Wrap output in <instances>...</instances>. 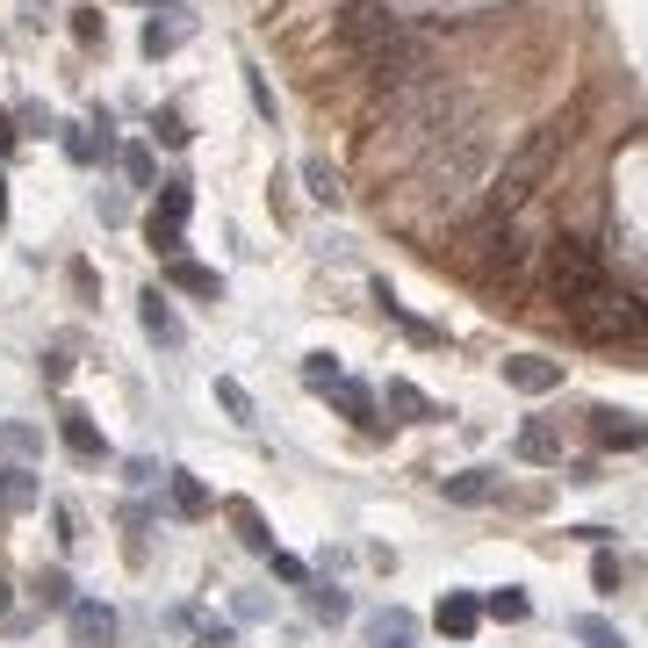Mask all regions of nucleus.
I'll use <instances>...</instances> for the list:
<instances>
[{
	"mask_svg": "<svg viewBox=\"0 0 648 648\" xmlns=\"http://www.w3.org/2000/svg\"><path fill=\"white\" fill-rule=\"evenodd\" d=\"M547 281H555L563 310H583L598 296H613V274H605V259H598V245L583 231H563V239L547 245Z\"/></svg>",
	"mask_w": 648,
	"mask_h": 648,
	"instance_id": "nucleus-1",
	"label": "nucleus"
},
{
	"mask_svg": "<svg viewBox=\"0 0 648 648\" xmlns=\"http://www.w3.org/2000/svg\"><path fill=\"white\" fill-rule=\"evenodd\" d=\"M563 144H569V123H541V137H533V144H526V152H519L505 173H497V188H490V217H512V209H519V202H526V195L547 181V166H555V152H563Z\"/></svg>",
	"mask_w": 648,
	"mask_h": 648,
	"instance_id": "nucleus-2",
	"label": "nucleus"
},
{
	"mask_svg": "<svg viewBox=\"0 0 648 648\" xmlns=\"http://www.w3.org/2000/svg\"><path fill=\"white\" fill-rule=\"evenodd\" d=\"M368 80L375 86H410V80H426V58H432V44L418 30H390L382 44H368Z\"/></svg>",
	"mask_w": 648,
	"mask_h": 648,
	"instance_id": "nucleus-3",
	"label": "nucleus"
},
{
	"mask_svg": "<svg viewBox=\"0 0 648 648\" xmlns=\"http://www.w3.org/2000/svg\"><path fill=\"white\" fill-rule=\"evenodd\" d=\"M188 209H195V188H188V181H159V202H152V217H144L152 253L181 259V223H188Z\"/></svg>",
	"mask_w": 648,
	"mask_h": 648,
	"instance_id": "nucleus-4",
	"label": "nucleus"
},
{
	"mask_svg": "<svg viewBox=\"0 0 648 648\" xmlns=\"http://www.w3.org/2000/svg\"><path fill=\"white\" fill-rule=\"evenodd\" d=\"M390 30H404V22L390 15V0H346L339 22H332V44H346V51H368V44H382Z\"/></svg>",
	"mask_w": 648,
	"mask_h": 648,
	"instance_id": "nucleus-5",
	"label": "nucleus"
},
{
	"mask_svg": "<svg viewBox=\"0 0 648 648\" xmlns=\"http://www.w3.org/2000/svg\"><path fill=\"white\" fill-rule=\"evenodd\" d=\"M58 440H66V454H72V461H108V440L94 432V418H86L80 404L58 410Z\"/></svg>",
	"mask_w": 648,
	"mask_h": 648,
	"instance_id": "nucleus-6",
	"label": "nucleus"
},
{
	"mask_svg": "<svg viewBox=\"0 0 648 648\" xmlns=\"http://www.w3.org/2000/svg\"><path fill=\"white\" fill-rule=\"evenodd\" d=\"M137 317H144V339H152V346H188V324L173 317V303L159 289L137 296Z\"/></svg>",
	"mask_w": 648,
	"mask_h": 648,
	"instance_id": "nucleus-7",
	"label": "nucleus"
},
{
	"mask_svg": "<svg viewBox=\"0 0 648 648\" xmlns=\"http://www.w3.org/2000/svg\"><path fill=\"white\" fill-rule=\"evenodd\" d=\"M382 404H390L396 418H404V426H432V418H447V410L432 404V396L418 390V382H404V375H390V382H382Z\"/></svg>",
	"mask_w": 648,
	"mask_h": 648,
	"instance_id": "nucleus-8",
	"label": "nucleus"
},
{
	"mask_svg": "<svg viewBox=\"0 0 648 648\" xmlns=\"http://www.w3.org/2000/svg\"><path fill=\"white\" fill-rule=\"evenodd\" d=\"M505 382H512V390H526V396H547V390H563V360L519 354V360H505Z\"/></svg>",
	"mask_w": 648,
	"mask_h": 648,
	"instance_id": "nucleus-9",
	"label": "nucleus"
},
{
	"mask_svg": "<svg viewBox=\"0 0 648 648\" xmlns=\"http://www.w3.org/2000/svg\"><path fill=\"white\" fill-rule=\"evenodd\" d=\"M583 418H591V440H598V447H620V454H634V447H641V426H634V410L598 404V410H583Z\"/></svg>",
	"mask_w": 648,
	"mask_h": 648,
	"instance_id": "nucleus-10",
	"label": "nucleus"
},
{
	"mask_svg": "<svg viewBox=\"0 0 648 648\" xmlns=\"http://www.w3.org/2000/svg\"><path fill=\"white\" fill-rule=\"evenodd\" d=\"M72 641H80V648H108V641H116V613H108V605H94V598H86V605H72Z\"/></svg>",
	"mask_w": 648,
	"mask_h": 648,
	"instance_id": "nucleus-11",
	"label": "nucleus"
},
{
	"mask_svg": "<svg viewBox=\"0 0 648 648\" xmlns=\"http://www.w3.org/2000/svg\"><path fill=\"white\" fill-rule=\"evenodd\" d=\"M166 281H173L181 296H202V303H223V274L195 267V259H166Z\"/></svg>",
	"mask_w": 648,
	"mask_h": 648,
	"instance_id": "nucleus-12",
	"label": "nucleus"
},
{
	"mask_svg": "<svg viewBox=\"0 0 648 648\" xmlns=\"http://www.w3.org/2000/svg\"><path fill=\"white\" fill-rule=\"evenodd\" d=\"M223 519L239 526V541L253 547V555H274V533H267V519H259V505H245V497H223Z\"/></svg>",
	"mask_w": 648,
	"mask_h": 648,
	"instance_id": "nucleus-13",
	"label": "nucleus"
},
{
	"mask_svg": "<svg viewBox=\"0 0 648 648\" xmlns=\"http://www.w3.org/2000/svg\"><path fill=\"white\" fill-rule=\"evenodd\" d=\"M476 627H483V605L468 591H447L440 598V634H447V641H468Z\"/></svg>",
	"mask_w": 648,
	"mask_h": 648,
	"instance_id": "nucleus-14",
	"label": "nucleus"
},
{
	"mask_svg": "<svg viewBox=\"0 0 648 648\" xmlns=\"http://www.w3.org/2000/svg\"><path fill=\"white\" fill-rule=\"evenodd\" d=\"M324 396H332V404L346 410V418H354V426H375V396L360 390V382H346V375H332L324 382Z\"/></svg>",
	"mask_w": 648,
	"mask_h": 648,
	"instance_id": "nucleus-15",
	"label": "nucleus"
},
{
	"mask_svg": "<svg viewBox=\"0 0 648 648\" xmlns=\"http://www.w3.org/2000/svg\"><path fill=\"white\" fill-rule=\"evenodd\" d=\"M440 490L454 497V505H490L497 483H490V468H461V476H440Z\"/></svg>",
	"mask_w": 648,
	"mask_h": 648,
	"instance_id": "nucleus-16",
	"label": "nucleus"
},
{
	"mask_svg": "<svg viewBox=\"0 0 648 648\" xmlns=\"http://www.w3.org/2000/svg\"><path fill=\"white\" fill-rule=\"evenodd\" d=\"M30 598L44 605V613H66V605H72V577H66V569H36V577H30Z\"/></svg>",
	"mask_w": 648,
	"mask_h": 648,
	"instance_id": "nucleus-17",
	"label": "nucleus"
},
{
	"mask_svg": "<svg viewBox=\"0 0 648 648\" xmlns=\"http://www.w3.org/2000/svg\"><path fill=\"white\" fill-rule=\"evenodd\" d=\"M410 634H418V620H410V613H375V620H368V641H375V648H410Z\"/></svg>",
	"mask_w": 648,
	"mask_h": 648,
	"instance_id": "nucleus-18",
	"label": "nucleus"
},
{
	"mask_svg": "<svg viewBox=\"0 0 648 648\" xmlns=\"http://www.w3.org/2000/svg\"><path fill=\"white\" fill-rule=\"evenodd\" d=\"M36 505V476L30 468H0V512H30Z\"/></svg>",
	"mask_w": 648,
	"mask_h": 648,
	"instance_id": "nucleus-19",
	"label": "nucleus"
},
{
	"mask_svg": "<svg viewBox=\"0 0 648 648\" xmlns=\"http://www.w3.org/2000/svg\"><path fill=\"white\" fill-rule=\"evenodd\" d=\"M173 512H181V519H202L209 512V490L188 476V468H173Z\"/></svg>",
	"mask_w": 648,
	"mask_h": 648,
	"instance_id": "nucleus-20",
	"label": "nucleus"
},
{
	"mask_svg": "<svg viewBox=\"0 0 648 648\" xmlns=\"http://www.w3.org/2000/svg\"><path fill=\"white\" fill-rule=\"evenodd\" d=\"M483 613H490V620H505V627H519V620H526L533 605H526V591H519V583H505V591H490V598H483Z\"/></svg>",
	"mask_w": 648,
	"mask_h": 648,
	"instance_id": "nucleus-21",
	"label": "nucleus"
},
{
	"mask_svg": "<svg viewBox=\"0 0 648 648\" xmlns=\"http://www.w3.org/2000/svg\"><path fill=\"white\" fill-rule=\"evenodd\" d=\"M519 454H526V461H563V440H555V426H541V418H533V426L519 432Z\"/></svg>",
	"mask_w": 648,
	"mask_h": 648,
	"instance_id": "nucleus-22",
	"label": "nucleus"
},
{
	"mask_svg": "<svg viewBox=\"0 0 648 648\" xmlns=\"http://www.w3.org/2000/svg\"><path fill=\"white\" fill-rule=\"evenodd\" d=\"M303 591H310V613L332 620V627H339V620L354 613V605H346V591H332V583H303Z\"/></svg>",
	"mask_w": 648,
	"mask_h": 648,
	"instance_id": "nucleus-23",
	"label": "nucleus"
},
{
	"mask_svg": "<svg viewBox=\"0 0 648 648\" xmlns=\"http://www.w3.org/2000/svg\"><path fill=\"white\" fill-rule=\"evenodd\" d=\"M627 577H634V569H627V563H620L613 547H598V563H591V583H598V591L613 598V591H620V583H627Z\"/></svg>",
	"mask_w": 648,
	"mask_h": 648,
	"instance_id": "nucleus-24",
	"label": "nucleus"
},
{
	"mask_svg": "<svg viewBox=\"0 0 648 648\" xmlns=\"http://www.w3.org/2000/svg\"><path fill=\"white\" fill-rule=\"evenodd\" d=\"M66 159H72V166H102L108 144H94V137H86L80 123H66Z\"/></svg>",
	"mask_w": 648,
	"mask_h": 648,
	"instance_id": "nucleus-25",
	"label": "nucleus"
},
{
	"mask_svg": "<svg viewBox=\"0 0 648 648\" xmlns=\"http://www.w3.org/2000/svg\"><path fill=\"white\" fill-rule=\"evenodd\" d=\"M152 137L181 152V144H188V116H181V108H152Z\"/></svg>",
	"mask_w": 648,
	"mask_h": 648,
	"instance_id": "nucleus-26",
	"label": "nucleus"
},
{
	"mask_svg": "<svg viewBox=\"0 0 648 648\" xmlns=\"http://www.w3.org/2000/svg\"><path fill=\"white\" fill-rule=\"evenodd\" d=\"M181 36H188V30H181V22H144V58H166L173 51V44H181Z\"/></svg>",
	"mask_w": 648,
	"mask_h": 648,
	"instance_id": "nucleus-27",
	"label": "nucleus"
},
{
	"mask_svg": "<svg viewBox=\"0 0 648 648\" xmlns=\"http://www.w3.org/2000/svg\"><path fill=\"white\" fill-rule=\"evenodd\" d=\"M217 404L231 410L239 426H253V396H245V382H231V375H223V382H217Z\"/></svg>",
	"mask_w": 648,
	"mask_h": 648,
	"instance_id": "nucleus-28",
	"label": "nucleus"
},
{
	"mask_svg": "<svg viewBox=\"0 0 648 648\" xmlns=\"http://www.w3.org/2000/svg\"><path fill=\"white\" fill-rule=\"evenodd\" d=\"M303 181H310V195H317V202H339V173L324 166V159H310V166H303Z\"/></svg>",
	"mask_w": 648,
	"mask_h": 648,
	"instance_id": "nucleus-29",
	"label": "nucleus"
},
{
	"mask_svg": "<svg viewBox=\"0 0 648 648\" xmlns=\"http://www.w3.org/2000/svg\"><path fill=\"white\" fill-rule=\"evenodd\" d=\"M577 641H583V648H627L613 627H605V620H577Z\"/></svg>",
	"mask_w": 648,
	"mask_h": 648,
	"instance_id": "nucleus-30",
	"label": "nucleus"
},
{
	"mask_svg": "<svg viewBox=\"0 0 648 648\" xmlns=\"http://www.w3.org/2000/svg\"><path fill=\"white\" fill-rule=\"evenodd\" d=\"M245 94H253V108H259V116L274 123V86L259 80V66H245Z\"/></svg>",
	"mask_w": 648,
	"mask_h": 648,
	"instance_id": "nucleus-31",
	"label": "nucleus"
},
{
	"mask_svg": "<svg viewBox=\"0 0 648 648\" xmlns=\"http://www.w3.org/2000/svg\"><path fill=\"white\" fill-rule=\"evenodd\" d=\"M123 173H130L137 188H152V152H144V144H130V152H123Z\"/></svg>",
	"mask_w": 648,
	"mask_h": 648,
	"instance_id": "nucleus-32",
	"label": "nucleus"
},
{
	"mask_svg": "<svg viewBox=\"0 0 648 648\" xmlns=\"http://www.w3.org/2000/svg\"><path fill=\"white\" fill-rule=\"evenodd\" d=\"M267 563H274V577H281V583H296V591H303V583H310V569L296 563V555H281V547H274Z\"/></svg>",
	"mask_w": 648,
	"mask_h": 648,
	"instance_id": "nucleus-33",
	"label": "nucleus"
},
{
	"mask_svg": "<svg viewBox=\"0 0 648 648\" xmlns=\"http://www.w3.org/2000/svg\"><path fill=\"white\" fill-rule=\"evenodd\" d=\"M72 36H80V44H102V36H108V22L94 15V8H80V15H72Z\"/></svg>",
	"mask_w": 648,
	"mask_h": 648,
	"instance_id": "nucleus-34",
	"label": "nucleus"
},
{
	"mask_svg": "<svg viewBox=\"0 0 648 648\" xmlns=\"http://www.w3.org/2000/svg\"><path fill=\"white\" fill-rule=\"evenodd\" d=\"M332 375H339V368H332V354H310V360H303V382H310V390H324Z\"/></svg>",
	"mask_w": 648,
	"mask_h": 648,
	"instance_id": "nucleus-35",
	"label": "nucleus"
},
{
	"mask_svg": "<svg viewBox=\"0 0 648 648\" xmlns=\"http://www.w3.org/2000/svg\"><path fill=\"white\" fill-rule=\"evenodd\" d=\"M72 375V360H66V346H51V354H44V382H51V390H58V382H66Z\"/></svg>",
	"mask_w": 648,
	"mask_h": 648,
	"instance_id": "nucleus-36",
	"label": "nucleus"
},
{
	"mask_svg": "<svg viewBox=\"0 0 648 648\" xmlns=\"http://www.w3.org/2000/svg\"><path fill=\"white\" fill-rule=\"evenodd\" d=\"M0 447H15V454H36V447H44V440H36L30 426H8V432H0Z\"/></svg>",
	"mask_w": 648,
	"mask_h": 648,
	"instance_id": "nucleus-37",
	"label": "nucleus"
},
{
	"mask_svg": "<svg viewBox=\"0 0 648 648\" xmlns=\"http://www.w3.org/2000/svg\"><path fill=\"white\" fill-rule=\"evenodd\" d=\"M15 137H22V130H15V116H8V108H0V159L15 152Z\"/></svg>",
	"mask_w": 648,
	"mask_h": 648,
	"instance_id": "nucleus-38",
	"label": "nucleus"
},
{
	"mask_svg": "<svg viewBox=\"0 0 648 648\" xmlns=\"http://www.w3.org/2000/svg\"><path fill=\"white\" fill-rule=\"evenodd\" d=\"M202 648H231V627H223V620H209V627H202Z\"/></svg>",
	"mask_w": 648,
	"mask_h": 648,
	"instance_id": "nucleus-39",
	"label": "nucleus"
},
{
	"mask_svg": "<svg viewBox=\"0 0 648 648\" xmlns=\"http://www.w3.org/2000/svg\"><path fill=\"white\" fill-rule=\"evenodd\" d=\"M0 217H8V181H0Z\"/></svg>",
	"mask_w": 648,
	"mask_h": 648,
	"instance_id": "nucleus-40",
	"label": "nucleus"
},
{
	"mask_svg": "<svg viewBox=\"0 0 648 648\" xmlns=\"http://www.w3.org/2000/svg\"><path fill=\"white\" fill-rule=\"evenodd\" d=\"M0 613H8V577H0Z\"/></svg>",
	"mask_w": 648,
	"mask_h": 648,
	"instance_id": "nucleus-41",
	"label": "nucleus"
}]
</instances>
